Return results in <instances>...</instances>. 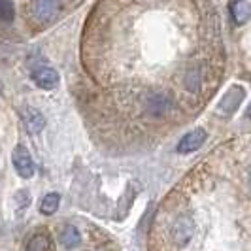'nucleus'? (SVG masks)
<instances>
[{"label":"nucleus","instance_id":"9b49d317","mask_svg":"<svg viewBox=\"0 0 251 251\" xmlns=\"http://www.w3.org/2000/svg\"><path fill=\"white\" fill-rule=\"evenodd\" d=\"M26 251H51V240L48 232L40 230L36 234H32L26 244Z\"/></svg>","mask_w":251,"mask_h":251},{"label":"nucleus","instance_id":"4468645a","mask_svg":"<svg viewBox=\"0 0 251 251\" xmlns=\"http://www.w3.org/2000/svg\"><path fill=\"white\" fill-rule=\"evenodd\" d=\"M15 17V8L12 0H0V23H10Z\"/></svg>","mask_w":251,"mask_h":251},{"label":"nucleus","instance_id":"1a4fd4ad","mask_svg":"<svg viewBox=\"0 0 251 251\" xmlns=\"http://www.w3.org/2000/svg\"><path fill=\"white\" fill-rule=\"evenodd\" d=\"M61 244L64 250H75L81 244V234L79 230L72 225H64L61 230Z\"/></svg>","mask_w":251,"mask_h":251},{"label":"nucleus","instance_id":"f257e3e1","mask_svg":"<svg viewBox=\"0 0 251 251\" xmlns=\"http://www.w3.org/2000/svg\"><path fill=\"white\" fill-rule=\"evenodd\" d=\"M61 12V0H30V15L40 25H50Z\"/></svg>","mask_w":251,"mask_h":251},{"label":"nucleus","instance_id":"7ed1b4c3","mask_svg":"<svg viewBox=\"0 0 251 251\" xmlns=\"http://www.w3.org/2000/svg\"><path fill=\"white\" fill-rule=\"evenodd\" d=\"M12 159H13V166H15V170H17L19 176L25 177V179L34 176L36 166H34L30 151L26 150L25 146H15V150L12 153Z\"/></svg>","mask_w":251,"mask_h":251},{"label":"nucleus","instance_id":"0eeeda50","mask_svg":"<svg viewBox=\"0 0 251 251\" xmlns=\"http://www.w3.org/2000/svg\"><path fill=\"white\" fill-rule=\"evenodd\" d=\"M244 99V89L234 85L232 89H228L225 95H223V100L219 102V112L226 113V115H232V113L238 110L240 102Z\"/></svg>","mask_w":251,"mask_h":251},{"label":"nucleus","instance_id":"423d86ee","mask_svg":"<svg viewBox=\"0 0 251 251\" xmlns=\"http://www.w3.org/2000/svg\"><path fill=\"white\" fill-rule=\"evenodd\" d=\"M32 81H34L40 89L50 91V89L57 87V83H59V74H57V70L51 68V66H38V68L32 70Z\"/></svg>","mask_w":251,"mask_h":251},{"label":"nucleus","instance_id":"f8f14e48","mask_svg":"<svg viewBox=\"0 0 251 251\" xmlns=\"http://www.w3.org/2000/svg\"><path fill=\"white\" fill-rule=\"evenodd\" d=\"M183 85L189 93H199L202 85V72L199 68H191L183 74Z\"/></svg>","mask_w":251,"mask_h":251},{"label":"nucleus","instance_id":"6e6552de","mask_svg":"<svg viewBox=\"0 0 251 251\" xmlns=\"http://www.w3.org/2000/svg\"><path fill=\"white\" fill-rule=\"evenodd\" d=\"M228 12H230V17L236 25H246L251 15L250 2L248 0H232L228 4Z\"/></svg>","mask_w":251,"mask_h":251},{"label":"nucleus","instance_id":"9d476101","mask_svg":"<svg viewBox=\"0 0 251 251\" xmlns=\"http://www.w3.org/2000/svg\"><path fill=\"white\" fill-rule=\"evenodd\" d=\"M23 119H25V125H26V128H28V132H32V134L40 132V130L44 128V125H46L44 115L38 112V110H34V108H26Z\"/></svg>","mask_w":251,"mask_h":251},{"label":"nucleus","instance_id":"f03ea898","mask_svg":"<svg viewBox=\"0 0 251 251\" xmlns=\"http://www.w3.org/2000/svg\"><path fill=\"white\" fill-rule=\"evenodd\" d=\"M193 230H195L193 217L187 214H183L174 221V225L170 228V238H172V242H174L176 246L183 248L185 244H189V240L193 238Z\"/></svg>","mask_w":251,"mask_h":251},{"label":"nucleus","instance_id":"ddd939ff","mask_svg":"<svg viewBox=\"0 0 251 251\" xmlns=\"http://www.w3.org/2000/svg\"><path fill=\"white\" fill-rule=\"evenodd\" d=\"M59 202H61V197H59L57 193H48V195L40 201V212L44 215H53L59 210Z\"/></svg>","mask_w":251,"mask_h":251},{"label":"nucleus","instance_id":"20e7f679","mask_svg":"<svg viewBox=\"0 0 251 251\" xmlns=\"http://www.w3.org/2000/svg\"><path fill=\"white\" fill-rule=\"evenodd\" d=\"M172 106H174V102L170 97H166L164 93H153L146 100V112L153 117H163L172 112Z\"/></svg>","mask_w":251,"mask_h":251},{"label":"nucleus","instance_id":"39448f33","mask_svg":"<svg viewBox=\"0 0 251 251\" xmlns=\"http://www.w3.org/2000/svg\"><path fill=\"white\" fill-rule=\"evenodd\" d=\"M206 140H208V132H206L204 128H195V130L187 132L183 138L179 140L177 151L183 153V155H185V153H193V151H197L199 148H202Z\"/></svg>","mask_w":251,"mask_h":251}]
</instances>
